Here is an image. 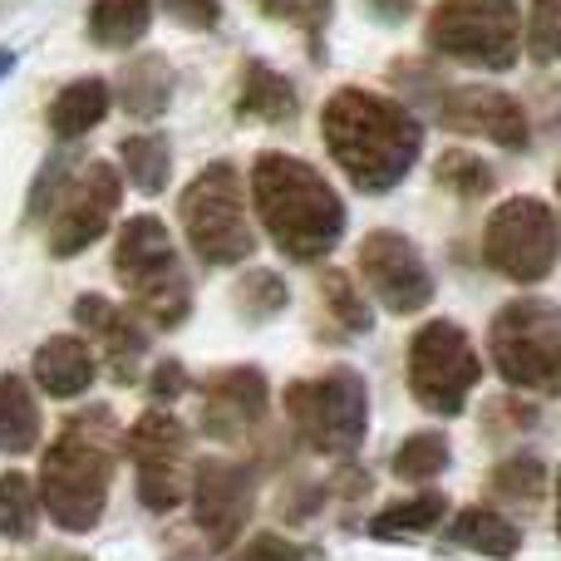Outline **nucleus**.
I'll use <instances>...</instances> for the list:
<instances>
[{"mask_svg":"<svg viewBox=\"0 0 561 561\" xmlns=\"http://www.w3.org/2000/svg\"><path fill=\"white\" fill-rule=\"evenodd\" d=\"M448 438L438 434V428H424V434L404 438L394 454V478H404V483H428V478H438L448 468Z\"/></svg>","mask_w":561,"mask_h":561,"instance_id":"obj_30","label":"nucleus"},{"mask_svg":"<svg viewBox=\"0 0 561 561\" xmlns=\"http://www.w3.org/2000/svg\"><path fill=\"white\" fill-rule=\"evenodd\" d=\"M359 276L369 280L375 300L389 316H414L434 300V276H428L419 247L404 232H389V227H379L359 242Z\"/></svg>","mask_w":561,"mask_h":561,"instance_id":"obj_11","label":"nucleus"},{"mask_svg":"<svg viewBox=\"0 0 561 561\" xmlns=\"http://www.w3.org/2000/svg\"><path fill=\"white\" fill-rule=\"evenodd\" d=\"M108 84L104 79H69L65 89L55 94V104H49V128H55V138H84L89 128H99L108 118Z\"/></svg>","mask_w":561,"mask_h":561,"instance_id":"obj_20","label":"nucleus"},{"mask_svg":"<svg viewBox=\"0 0 561 561\" xmlns=\"http://www.w3.org/2000/svg\"><path fill=\"white\" fill-rule=\"evenodd\" d=\"M153 25V0H94L89 39L104 49H134Z\"/></svg>","mask_w":561,"mask_h":561,"instance_id":"obj_22","label":"nucleus"},{"mask_svg":"<svg viewBox=\"0 0 561 561\" xmlns=\"http://www.w3.org/2000/svg\"><path fill=\"white\" fill-rule=\"evenodd\" d=\"M118 94H124V108L134 118H158L173 99V69H168L163 55H144L124 69L118 79Z\"/></svg>","mask_w":561,"mask_h":561,"instance_id":"obj_23","label":"nucleus"},{"mask_svg":"<svg viewBox=\"0 0 561 561\" xmlns=\"http://www.w3.org/2000/svg\"><path fill=\"white\" fill-rule=\"evenodd\" d=\"M296 84H290L280 69L262 65V59H252V65L242 69V94H237V114L242 118H256V124H290L296 118Z\"/></svg>","mask_w":561,"mask_h":561,"instance_id":"obj_19","label":"nucleus"},{"mask_svg":"<svg viewBox=\"0 0 561 561\" xmlns=\"http://www.w3.org/2000/svg\"><path fill=\"white\" fill-rule=\"evenodd\" d=\"M178 213H183L187 247H193L207 266L252 262L256 232H252V217H247V183L232 163H207L203 173L187 183Z\"/></svg>","mask_w":561,"mask_h":561,"instance_id":"obj_6","label":"nucleus"},{"mask_svg":"<svg viewBox=\"0 0 561 561\" xmlns=\"http://www.w3.org/2000/svg\"><path fill=\"white\" fill-rule=\"evenodd\" d=\"M35 379L49 399H79L94 385V350L79 335H55L35 350Z\"/></svg>","mask_w":561,"mask_h":561,"instance_id":"obj_18","label":"nucleus"},{"mask_svg":"<svg viewBox=\"0 0 561 561\" xmlns=\"http://www.w3.org/2000/svg\"><path fill=\"white\" fill-rule=\"evenodd\" d=\"M232 561H316V557H310L306 547H296V542H286V537H276V533H256L252 542H247Z\"/></svg>","mask_w":561,"mask_h":561,"instance_id":"obj_35","label":"nucleus"},{"mask_svg":"<svg viewBox=\"0 0 561 561\" xmlns=\"http://www.w3.org/2000/svg\"><path fill=\"white\" fill-rule=\"evenodd\" d=\"M256 503V478L252 468L227 463V458H207L193 473V517L203 527V537L222 552L242 537L247 517H252Z\"/></svg>","mask_w":561,"mask_h":561,"instance_id":"obj_14","label":"nucleus"},{"mask_svg":"<svg viewBox=\"0 0 561 561\" xmlns=\"http://www.w3.org/2000/svg\"><path fill=\"white\" fill-rule=\"evenodd\" d=\"M118 158H124V173L138 193L158 197L168 187V173H173V148H168L163 134H128L118 144Z\"/></svg>","mask_w":561,"mask_h":561,"instance_id":"obj_26","label":"nucleus"},{"mask_svg":"<svg viewBox=\"0 0 561 561\" xmlns=\"http://www.w3.org/2000/svg\"><path fill=\"white\" fill-rule=\"evenodd\" d=\"M483 379V359H478L473 340L454 320H428L414 340H409V389L414 399L438 419L463 414L468 394Z\"/></svg>","mask_w":561,"mask_h":561,"instance_id":"obj_9","label":"nucleus"},{"mask_svg":"<svg viewBox=\"0 0 561 561\" xmlns=\"http://www.w3.org/2000/svg\"><path fill=\"white\" fill-rule=\"evenodd\" d=\"M286 419L316 454L350 458L365 444V428H369V389L359 379V369L335 365L316 379H290Z\"/></svg>","mask_w":561,"mask_h":561,"instance_id":"obj_8","label":"nucleus"},{"mask_svg":"<svg viewBox=\"0 0 561 561\" xmlns=\"http://www.w3.org/2000/svg\"><path fill=\"white\" fill-rule=\"evenodd\" d=\"M557 197H561V173H557Z\"/></svg>","mask_w":561,"mask_h":561,"instance_id":"obj_41","label":"nucleus"},{"mask_svg":"<svg viewBox=\"0 0 561 561\" xmlns=\"http://www.w3.org/2000/svg\"><path fill=\"white\" fill-rule=\"evenodd\" d=\"M262 10L276 20H290V25L310 30V35H320L330 20V0H262Z\"/></svg>","mask_w":561,"mask_h":561,"instance_id":"obj_34","label":"nucleus"},{"mask_svg":"<svg viewBox=\"0 0 561 561\" xmlns=\"http://www.w3.org/2000/svg\"><path fill=\"white\" fill-rule=\"evenodd\" d=\"M108 409L79 414L39 468V503L65 533H89L104 517L108 483H114V444H108Z\"/></svg>","mask_w":561,"mask_h":561,"instance_id":"obj_3","label":"nucleus"},{"mask_svg":"<svg viewBox=\"0 0 561 561\" xmlns=\"http://www.w3.org/2000/svg\"><path fill=\"white\" fill-rule=\"evenodd\" d=\"M424 39L444 59L507 75L523 49V10L517 0H438L424 20Z\"/></svg>","mask_w":561,"mask_h":561,"instance_id":"obj_7","label":"nucleus"},{"mask_svg":"<svg viewBox=\"0 0 561 561\" xmlns=\"http://www.w3.org/2000/svg\"><path fill=\"white\" fill-rule=\"evenodd\" d=\"M557 527H561V478H557Z\"/></svg>","mask_w":561,"mask_h":561,"instance_id":"obj_40","label":"nucleus"},{"mask_svg":"<svg viewBox=\"0 0 561 561\" xmlns=\"http://www.w3.org/2000/svg\"><path fill=\"white\" fill-rule=\"evenodd\" d=\"M39 523V493L25 473H5L0 478V537L10 542H30Z\"/></svg>","mask_w":561,"mask_h":561,"instance_id":"obj_29","label":"nucleus"},{"mask_svg":"<svg viewBox=\"0 0 561 561\" xmlns=\"http://www.w3.org/2000/svg\"><path fill=\"white\" fill-rule=\"evenodd\" d=\"M187 389V375H183V365L178 359H163V365L153 369V385H148V394L163 404V399H178Z\"/></svg>","mask_w":561,"mask_h":561,"instance_id":"obj_37","label":"nucleus"},{"mask_svg":"<svg viewBox=\"0 0 561 561\" xmlns=\"http://www.w3.org/2000/svg\"><path fill=\"white\" fill-rule=\"evenodd\" d=\"M523 45L533 65H552L561 55V0H533L523 20Z\"/></svg>","mask_w":561,"mask_h":561,"instance_id":"obj_32","label":"nucleus"},{"mask_svg":"<svg viewBox=\"0 0 561 561\" xmlns=\"http://www.w3.org/2000/svg\"><path fill=\"white\" fill-rule=\"evenodd\" d=\"M448 547L507 561V557H517V547H523V533H517L503 513H493V507H463V513L448 523Z\"/></svg>","mask_w":561,"mask_h":561,"instance_id":"obj_21","label":"nucleus"},{"mask_svg":"<svg viewBox=\"0 0 561 561\" xmlns=\"http://www.w3.org/2000/svg\"><path fill=\"white\" fill-rule=\"evenodd\" d=\"M39 444V404L25 379L0 375V454H30Z\"/></svg>","mask_w":561,"mask_h":561,"instance_id":"obj_24","label":"nucleus"},{"mask_svg":"<svg viewBox=\"0 0 561 561\" xmlns=\"http://www.w3.org/2000/svg\"><path fill=\"white\" fill-rule=\"evenodd\" d=\"M75 320L94 335V345H99V355H104V365L114 369V379L118 385H134V375H138V359H144V330L134 325V316H128L124 306H114V300H104V296H79L75 300Z\"/></svg>","mask_w":561,"mask_h":561,"instance_id":"obj_17","label":"nucleus"},{"mask_svg":"<svg viewBox=\"0 0 561 561\" xmlns=\"http://www.w3.org/2000/svg\"><path fill=\"white\" fill-rule=\"evenodd\" d=\"M10 69H15V55H10V49H0V79H5Z\"/></svg>","mask_w":561,"mask_h":561,"instance_id":"obj_39","label":"nucleus"},{"mask_svg":"<svg viewBox=\"0 0 561 561\" xmlns=\"http://www.w3.org/2000/svg\"><path fill=\"white\" fill-rule=\"evenodd\" d=\"M369 5H375L385 20H404L409 10H414V0H369Z\"/></svg>","mask_w":561,"mask_h":561,"instance_id":"obj_38","label":"nucleus"},{"mask_svg":"<svg viewBox=\"0 0 561 561\" xmlns=\"http://www.w3.org/2000/svg\"><path fill=\"white\" fill-rule=\"evenodd\" d=\"M434 183L444 187V193L463 197V203H478V197H488L497 187V178L478 153H468V148H448V153H438V163H434Z\"/></svg>","mask_w":561,"mask_h":561,"instance_id":"obj_28","label":"nucleus"},{"mask_svg":"<svg viewBox=\"0 0 561 561\" xmlns=\"http://www.w3.org/2000/svg\"><path fill=\"white\" fill-rule=\"evenodd\" d=\"M187 30H213L222 20V0H163Z\"/></svg>","mask_w":561,"mask_h":561,"instance_id":"obj_36","label":"nucleus"},{"mask_svg":"<svg viewBox=\"0 0 561 561\" xmlns=\"http://www.w3.org/2000/svg\"><path fill=\"white\" fill-rule=\"evenodd\" d=\"M320 138H325L330 158L340 173L359 187V193H389L409 178L424 148V124L409 104L369 89H335L320 108Z\"/></svg>","mask_w":561,"mask_h":561,"instance_id":"obj_1","label":"nucleus"},{"mask_svg":"<svg viewBox=\"0 0 561 561\" xmlns=\"http://www.w3.org/2000/svg\"><path fill=\"white\" fill-rule=\"evenodd\" d=\"M438 124L448 134L463 138H488V144L507 148V153H523L533 128H527V108L513 94L488 84H463V89H438Z\"/></svg>","mask_w":561,"mask_h":561,"instance_id":"obj_13","label":"nucleus"},{"mask_svg":"<svg viewBox=\"0 0 561 561\" xmlns=\"http://www.w3.org/2000/svg\"><path fill=\"white\" fill-rule=\"evenodd\" d=\"M118 203H124V178H118L114 163H89L84 178L75 183V197L69 207L55 217V232H49V247L55 256H79L84 247H94L99 237L108 232Z\"/></svg>","mask_w":561,"mask_h":561,"instance_id":"obj_15","label":"nucleus"},{"mask_svg":"<svg viewBox=\"0 0 561 561\" xmlns=\"http://www.w3.org/2000/svg\"><path fill=\"white\" fill-rule=\"evenodd\" d=\"M128 454L138 468V497L153 513L183 503V463H187V428L163 409H148L128 428Z\"/></svg>","mask_w":561,"mask_h":561,"instance_id":"obj_12","label":"nucleus"},{"mask_svg":"<svg viewBox=\"0 0 561 561\" xmlns=\"http://www.w3.org/2000/svg\"><path fill=\"white\" fill-rule=\"evenodd\" d=\"M114 276L124 280L134 310L158 330H178L193 316V280L183 272V256L173 247V232L163 217L144 213L124 222L114 247Z\"/></svg>","mask_w":561,"mask_h":561,"instance_id":"obj_4","label":"nucleus"},{"mask_svg":"<svg viewBox=\"0 0 561 561\" xmlns=\"http://www.w3.org/2000/svg\"><path fill=\"white\" fill-rule=\"evenodd\" d=\"M561 256V222L542 197H507L483 227V262L517 286L552 276Z\"/></svg>","mask_w":561,"mask_h":561,"instance_id":"obj_10","label":"nucleus"},{"mask_svg":"<svg viewBox=\"0 0 561 561\" xmlns=\"http://www.w3.org/2000/svg\"><path fill=\"white\" fill-rule=\"evenodd\" d=\"M266 414V375L252 365L217 369L203 389V424L213 438H242Z\"/></svg>","mask_w":561,"mask_h":561,"instance_id":"obj_16","label":"nucleus"},{"mask_svg":"<svg viewBox=\"0 0 561 561\" xmlns=\"http://www.w3.org/2000/svg\"><path fill=\"white\" fill-rule=\"evenodd\" d=\"M497 375L527 394H561V306L517 296L488 325Z\"/></svg>","mask_w":561,"mask_h":561,"instance_id":"obj_5","label":"nucleus"},{"mask_svg":"<svg viewBox=\"0 0 561 561\" xmlns=\"http://www.w3.org/2000/svg\"><path fill=\"white\" fill-rule=\"evenodd\" d=\"M286 280H280L276 272H262V266H256V272H247L242 280H237V310H242L247 320H256V325H262V320H276L280 310H286Z\"/></svg>","mask_w":561,"mask_h":561,"instance_id":"obj_31","label":"nucleus"},{"mask_svg":"<svg viewBox=\"0 0 561 561\" xmlns=\"http://www.w3.org/2000/svg\"><path fill=\"white\" fill-rule=\"evenodd\" d=\"M448 513V497L444 493H419L404 497V503H389L385 513L369 517V537L379 542H404V537H424L428 527H438Z\"/></svg>","mask_w":561,"mask_h":561,"instance_id":"obj_25","label":"nucleus"},{"mask_svg":"<svg viewBox=\"0 0 561 561\" xmlns=\"http://www.w3.org/2000/svg\"><path fill=\"white\" fill-rule=\"evenodd\" d=\"M488 493L507 507H537L547 493V468L542 458L533 454H517V458H503V463L488 473Z\"/></svg>","mask_w":561,"mask_h":561,"instance_id":"obj_27","label":"nucleus"},{"mask_svg":"<svg viewBox=\"0 0 561 561\" xmlns=\"http://www.w3.org/2000/svg\"><path fill=\"white\" fill-rule=\"evenodd\" d=\"M320 296H325L330 316H335L345 330H355V335H365V330L375 325V310L359 300L355 280H350L345 272H325V276H320Z\"/></svg>","mask_w":561,"mask_h":561,"instance_id":"obj_33","label":"nucleus"},{"mask_svg":"<svg viewBox=\"0 0 561 561\" xmlns=\"http://www.w3.org/2000/svg\"><path fill=\"white\" fill-rule=\"evenodd\" d=\"M252 203L276 252L290 262H325L345 237L340 193L290 153H262L252 163Z\"/></svg>","mask_w":561,"mask_h":561,"instance_id":"obj_2","label":"nucleus"}]
</instances>
